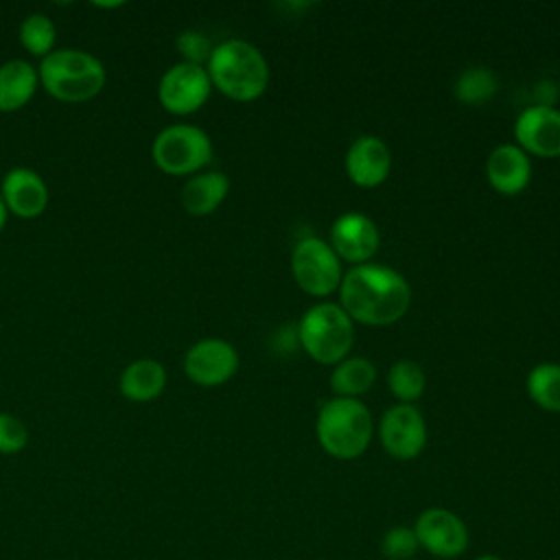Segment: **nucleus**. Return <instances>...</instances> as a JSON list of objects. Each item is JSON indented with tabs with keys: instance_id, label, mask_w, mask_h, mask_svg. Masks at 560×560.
<instances>
[{
	"instance_id": "nucleus-3",
	"label": "nucleus",
	"mask_w": 560,
	"mask_h": 560,
	"mask_svg": "<svg viewBox=\"0 0 560 560\" xmlns=\"http://www.w3.org/2000/svg\"><path fill=\"white\" fill-rule=\"evenodd\" d=\"M37 74L39 88L61 103H85L107 83L103 61L81 48H55L39 61Z\"/></svg>"
},
{
	"instance_id": "nucleus-22",
	"label": "nucleus",
	"mask_w": 560,
	"mask_h": 560,
	"mask_svg": "<svg viewBox=\"0 0 560 560\" xmlns=\"http://www.w3.org/2000/svg\"><path fill=\"white\" fill-rule=\"evenodd\" d=\"M20 46L39 61L55 50L57 26L46 13H28L18 26Z\"/></svg>"
},
{
	"instance_id": "nucleus-4",
	"label": "nucleus",
	"mask_w": 560,
	"mask_h": 560,
	"mask_svg": "<svg viewBox=\"0 0 560 560\" xmlns=\"http://www.w3.org/2000/svg\"><path fill=\"white\" fill-rule=\"evenodd\" d=\"M315 435L324 453L348 462L363 455L374 435V420L370 409L359 398L326 400L315 420Z\"/></svg>"
},
{
	"instance_id": "nucleus-27",
	"label": "nucleus",
	"mask_w": 560,
	"mask_h": 560,
	"mask_svg": "<svg viewBox=\"0 0 560 560\" xmlns=\"http://www.w3.org/2000/svg\"><path fill=\"white\" fill-rule=\"evenodd\" d=\"M175 48L179 50L182 55V61H188V63H197V66H206L210 52H212V44L210 39L199 33V31H182L175 39Z\"/></svg>"
},
{
	"instance_id": "nucleus-8",
	"label": "nucleus",
	"mask_w": 560,
	"mask_h": 560,
	"mask_svg": "<svg viewBox=\"0 0 560 560\" xmlns=\"http://www.w3.org/2000/svg\"><path fill=\"white\" fill-rule=\"evenodd\" d=\"M413 534L420 549L438 560H455L466 553L470 545L468 525L448 508H427L413 521Z\"/></svg>"
},
{
	"instance_id": "nucleus-6",
	"label": "nucleus",
	"mask_w": 560,
	"mask_h": 560,
	"mask_svg": "<svg viewBox=\"0 0 560 560\" xmlns=\"http://www.w3.org/2000/svg\"><path fill=\"white\" fill-rule=\"evenodd\" d=\"M210 136L190 122H175L155 133L151 142L153 164L173 177H190L201 173L212 160Z\"/></svg>"
},
{
	"instance_id": "nucleus-7",
	"label": "nucleus",
	"mask_w": 560,
	"mask_h": 560,
	"mask_svg": "<svg viewBox=\"0 0 560 560\" xmlns=\"http://www.w3.org/2000/svg\"><path fill=\"white\" fill-rule=\"evenodd\" d=\"M291 273L302 291L326 298L341 284V260L330 243L317 236H304L291 252Z\"/></svg>"
},
{
	"instance_id": "nucleus-5",
	"label": "nucleus",
	"mask_w": 560,
	"mask_h": 560,
	"mask_svg": "<svg viewBox=\"0 0 560 560\" xmlns=\"http://www.w3.org/2000/svg\"><path fill=\"white\" fill-rule=\"evenodd\" d=\"M298 339L313 361L337 365L352 350L354 322L339 302H319L300 317Z\"/></svg>"
},
{
	"instance_id": "nucleus-13",
	"label": "nucleus",
	"mask_w": 560,
	"mask_h": 560,
	"mask_svg": "<svg viewBox=\"0 0 560 560\" xmlns=\"http://www.w3.org/2000/svg\"><path fill=\"white\" fill-rule=\"evenodd\" d=\"M381 245V234L376 223L361 212H346L335 219L330 228V247L339 260L365 265Z\"/></svg>"
},
{
	"instance_id": "nucleus-12",
	"label": "nucleus",
	"mask_w": 560,
	"mask_h": 560,
	"mask_svg": "<svg viewBox=\"0 0 560 560\" xmlns=\"http://www.w3.org/2000/svg\"><path fill=\"white\" fill-rule=\"evenodd\" d=\"M516 147L536 158L560 155V112L551 105H532L516 116Z\"/></svg>"
},
{
	"instance_id": "nucleus-19",
	"label": "nucleus",
	"mask_w": 560,
	"mask_h": 560,
	"mask_svg": "<svg viewBox=\"0 0 560 560\" xmlns=\"http://www.w3.org/2000/svg\"><path fill=\"white\" fill-rule=\"evenodd\" d=\"M166 368L155 359H136L118 376V392L131 402H151L166 389Z\"/></svg>"
},
{
	"instance_id": "nucleus-24",
	"label": "nucleus",
	"mask_w": 560,
	"mask_h": 560,
	"mask_svg": "<svg viewBox=\"0 0 560 560\" xmlns=\"http://www.w3.org/2000/svg\"><path fill=\"white\" fill-rule=\"evenodd\" d=\"M497 88H499V83H497V77L492 74V70H488L483 66H475V68H466L457 77L453 90H455L457 101H462L466 105H481L494 96Z\"/></svg>"
},
{
	"instance_id": "nucleus-23",
	"label": "nucleus",
	"mask_w": 560,
	"mask_h": 560,
	"mask_svg": "<svg viewBox=\"0 0 560 560\" xmlns=\"http://www.w3.org/2000/svg\"><path fill=\"white\" fill-rule=\"evenodd\" d=\"M387 387L400 402L413 405L424 394L427 374L420 363L411 359H400L387 372Z\"/></svg>"
},
{
	"instance_id": "nucleus-11",
	"label": "nucleus",
	"mask_w": 560,
	"mask_h": 560,
	"mask_svg": "<svg viewBox=\"0 0 560 560\" xmlns=\"http://www.w3.org/2000/svg\"><path fill=\"white\" fill-rule=\"evenodd\" d=\"M184 374L199 387H219L238 370L236 348L219 337L195 341L184 354Z\"/></svg>"
},
{
	"instance_id": "nucleus-26",
	"label": "nucleus",
	"mask_w": 560,
	"mask_h": 560,
	"mask_svg": "<svg viewBox=\"0 0 560 560\" xmlns=\"http://www.w3.org/2000/svg\"><path fill=\"white\" fill-rule=\"evenodd\" d=\"M28 444V429L22 418L0 411V455H18Z\"/></svg>"
},
{
	"instance_id": "nucleus-29",
	"label": "nucleus",
	"mask_w": 560,
	"mask_h": 560,
	"mask_svg": "<svg viewBox=\"0 0 560 560\" xmlns=\"http://www.w3.org/2000/svg\"><path fill=\"white\" fill-rule=\"evenodd\" d=\"M472 560H503V558L497 553H481V556H475Z\"/></svg>"
},
{
	"instance_id": "nucleus-28",
	"label": "nucleus",
	"mask_w": 560,
	"mask_h": 560,
	"mask_svg": "<svg viewBox=\"0 0 560 560\" xmlns=\"http://www.w3.org/2000/svg\"><path fill=\"white\" fill-rule=\"evenodd\" d=\"M7 219H9V210H7V206H4V201H2V197H0V232H2L4 225H7Z\"/></svg>"
},
{
	"instance_id": "nucleus-14",
	"label": "nucleus",
	"mask_w": 560,
	"mask_h": 560,
	"mask_svg": "<svg viewBox=\"0 0 560 560\" xmlns=\"http://www.w3.org/2000/svg\"><path fill=\"white\" fill-rule=\"evenodd\" d=\"M0 197L9 214L18 219H37L50 201L44 177L28 166H13L2 175Z\"/></svg>"
},
{
	"instance_id": "nucleus-16",
	"label": "nucleus",
	"mask_w": 560,
	"mask_h": 560,
	"mask_svg": "<svg viewBox=\"0 0 560 560\" xmlns=\"http://www.w3.org/2000/svg\"><path fill=\"white\" fill-rule=\"evenodd\" d=\"M486 175L497 192L514 197L523 192L532 179L529 155L512 142L499 144L486 160Z\"/></svg>"
},
{
	"instance_id": "nucleus-17",
	"label": "nucleus",
	"mask_w": 560,
	"mask_h": 560,
	"mask_svg": "<svg viewBox=\"0 0 560 560\" xmlns=\"http://www.w3.org/2000/svg\"><path fill=\"white\" fill-rule=\"evenodd\" d=\"M228 192L230 179L223 171H201L184 182L179 199L190 217H208L225 201Z\"/></svg>"
},
{
	"instance_id": "nucleus-2",
	"label": "nucleus",
	"mask_w": 560,
	"mask_h": 560,
	"mask_svg": "<svg viewBox=\"0 0 560 560\" xmlns=\"http://www.w3.org/2000/svg\"><path fill=\"white\" fill-rule=\"evenodd\" d=\"M206 72L214 90L238 103L256 101L269 85L265 55L254 44L238 37L223 39L212 48Z\"/></svg>"
},
{
	"instance_id": "nucleus-9",
	"label": "nucleus",
	"mask_w": 560,
	"mask_h": 560,
	"mask_svg": "<svg viewBox=\"0 0 560 560\" xmlns=\"http://www.w3.org/2000/svg\"><path fill=\"white\" fill-rule=\"evenodd\" d=\"M212 83L206 66L177 61L168 66L158 81V101L173 116L199 112L210 98Z\"/></svg>"
},
{
	"instance_id": "nucleus-10",
	"label": "nucleus",
	"mask_w": 560,
	"mask_h": 560,
	"mask_svg": "<svg viewBox=\"0 0 560 560\" xmlns=\"http://www.w3.org/2000/svg\"><path fill=\"white\" fill-rule=\"evenodd\" d=\"M378 440L394 459H416L427 446V422L416 405L398 402L378 420Z\"/></svg>"
},
{
	"instance_id": "nucleus-15",
	"label": "nucleus",
	"mask_w": 560,
	"mask_h": 560,
	"mask_svg": "<svg viewBox=\"0 0 560 560\" xmlns=\"http://www.w3.org/2000/svg\"><path fill=\"white\" fill-rule=\"evenodd\" d=\"M346 173L359 188L381 186L392 171V151L378 136L365 133L352 140L343 160Z\"/></svg>"
},
{
	"instance_id": "nucleus-21",
	"label": "nucleus",
	"mask_w": 560,
	"mask_h": 560,
	"mask_svg": "<svg viewBox=\"0 0 560 560\" xmlns=\"http://www.w3.org/2000/svg\"><path fill=\"white\" fill-rule=\"evenodd\" d=\"M527 396L545 411L560 413V363H538L529 370L527 381Z\"/></svg>"
},
{
	"instance_id": "nucleus-1",
	"label": "nucleus",
	"mask_w": 560,
	"mask_h": 560,
	"mask_svg": "<svg viewBox=\"0 0 560 560\" xmlns=\"http://www.w3.org/2000/svg\"><path fill=\"white\" fill-rule=\"evenodd\" d=\"M339 306L352 322L365 326H389L398 322L411 304L409 282L385 265H357L343 273L339 284Z\"/></svg>"
},
{
	"instance_id": "nucleus-25",
	"label": "nucleus",
	"mask_w": 560,
	"mask_h": 560,
	"mask_svg": "<svg viewBox=\"0 0 560 560\" xmlns=\"http://www.w3.org/2000/svg\"><path fill=\"white\" fill-rule=\"evenodd\" d=\"M420 551L418 538L413 527L409 525H394L381 538V553L387 560H409Z\"/></svg>"
},
{
	"instance_id": "nucleus-20",
	"label": "nucleus",
	"mask_w": 560,
	"mask_h": 560,
	"mask_svg": "<svg viewBox=\"0 0 560 560\" xmlns=\"http://www.w3.org/2000/svg\"><path fill=\"white\" fill-rule=\"evenodd\" d=\"M376 381V365L365 357H346L330 372V389L339 398H359Z\"/></svg>"
},
{
	"instance_id": "nucleus-18",
	"label": "nucleus",
	"mask_w": 560,
	"mask_h": 560,
	"mask_svg": "<svg viewBox=\"0 0 560 560\" xmlns=\"http://www.w3.org/2000/svg\"><path fill=\"white\" fill-rule=\"evenodd\" d=\"M39 88L37 66L26 59L0 63V114H13L31 103Z\"/></svg>"
}]
</instances>
